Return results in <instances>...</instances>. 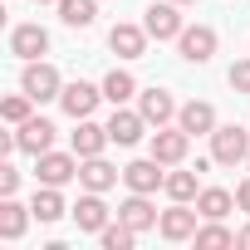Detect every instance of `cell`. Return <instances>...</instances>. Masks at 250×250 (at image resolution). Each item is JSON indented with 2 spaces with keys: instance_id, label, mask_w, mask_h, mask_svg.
<instances>
[{
  "instance_id": "cell-1",
  "label": "cell",
  "mask_w": 250,
  "mask_h": 250,
  "mask_svg": "<svg viewBox=\"0 0 250 250\" xmlns=\"http://www.w3.org/2000/svg\"><path fill=\"white\" fill-rule=\"evenodd\" d=\"M211 157L221 167H240L250 162V128H235V123H216V133H211Z\"/></svg>"
},
{
  "instance_id": "cell-2",
  "label": "cell",
  "mask_w": 250,
  "mask_h": 250,
  "mask_svg": "<svg viewBox=\"0 0 250 250\" xmlns=\"http://www.w3.org/2000/svg\"><path fill=\"white\" fill-rule=\"evenodd\" d=\"M20 88H25L35 103H49V98H59V93H64V79H59V69H54V64H44V59H30V64H25V79H20Z\"/></svg>"
},
{
  "instance_id": "cell-3",
  "label": "cell",
  "mask_w": 250,
  "mask_h": 250,
  "mask_svg": "<svg viewBox=\"0 0 250 250\" xmlns=\"http://www.w3.org/2000/svg\"><path fill=\"white\" fill-rule=\"evenodd\" d=\"M35 177H40V187H64V182H74L79 177V152L69 157V152H40L35 157Z\"/></svg>"
},
{
  "instance_id": "cell-4",
  "label": "cell",
  "mask_w": 250,
  "mask_h": 250,
  "mask_svg": "<svg viewBox=\"0 0 250 250\" xmlns=\"http://www.w3.org/2000/svg\"><path fill=\"white\" fill-rule=\"evenodd\" d=\"M187 147H191V133L182 128V123H177V128H157V133H152V157H157L162 167H182V162H187Z\"/></svg>"
},
{
  "instance_id": "cell-5",
  "label": "cell",
  "mask_w": 250,
  "mask_h": 250,
  "mask_svg": "<svg viewBox=\"0 0 250 250\" xmlns=\"http://www.w3.org/2000/svg\"><path fill=\"white\" fill-rule=\"evenodd\" d=\"M147 128H152V123L143 118V108H123V103H118V108H113V118H108V138H113L118 147H133Z\"/></svg>"
},
{
  "instance_id": "cell-6",
  "label": "cell",
  "mask_w": 250,
  "mask_h": 250,
  "mask_svg": "<svg viewBox=\"0 0 250 250\" xmlns=\"http://www.w3.org/2000/svg\"><path fill=\"white\" fill-rule=\"evenodd\" d=\"M177 49H182L187 64H206V59L216 54V30H211V25H187V30L177 35Z\"/></svg>"
},
{
  "instance_id": "cell-7",
  "label": "cell",
  "mask_w": 250,
  "mask_h": 250,
  "mask_svg": "<svg viewBox=\"0 0 250 250\" xmlns=\"http://www.w3.org/2000/svg\"><path fill=\"white\" fill-rule=\"evenodd\" d=\"M143 30H147L152 40H177V35L187 30V25H182V15H177V0H157V5H147Z\"/></svg>"
},
{
  "instance_id": "cell-8",
  "label": "cell",
  "mask_w": 250,
  "mask_h": 250,
  "mask_svg": "<svg viewBox=\"0 0 250 250\" xmlns=\"http://www.w3.org/2000/svg\"><path fill=\"white\" fill-rule=\"evenodd\" d=\"M98 98H103V88H93V83H83V79H74V83H64V93H59V103H64V113L79 123V118H88L93 108H98Z\"/></svg>"
},
{
  "instance_id": "cell-9",
  "label": "cell",
  "mask_w": 250,
  "mask_h": 250,
  "mask_svg": "<svg viewBox=\"0 0 250 250\" xmlns=\"http://www.w3.org/2000/svg\"><path fill=\"white\" fill-rule=\"evenodd\" d=\"M147 30L143 25H113L108 30V49L118 54V59H143V49H147Z\"/></svg>"
},
{
  "instance_id": "cell-10",
  "label": "cell",
  "mask_w": 250,
  "mask_h": 250,
  "mask_svg": "<svg viewBox=\"0 0 250 250\" xmlns=\"http://www.w3.org/2000/svg\"><path fill=\"white\" fill-rule=\"evenodd\" d=\"M123 182H128V191H157L162 182H167V172H162V162L157 157H143V162H128L123 167Z\"/></svg>"
},
{
  "instance_id": "cell-11",
  "label": "cell",
  "mask_w": 250,
  "mask_h": 250,
  "mask_svg": "<svg viewBox=\"0 0 250 250\" xmlns=\"http://www.w3.org/2000/svg\"><path fill=\"white\" fill-rule=\"evenodd\" d=\"M44 49H49V30H44V25H15V30H10V54H20L25 64L40 59Z\"/></svg>"
},
{
  "instance_id": "cell-12",
  "label": "cell",
  "mask_w": 250,
  "mask_h": 250,
  "mask_svg": "<svg viewBox=\"0 0 250 250\" xmlns=\"http://www.w3.org/2000/svg\"><path fill=\"white\" fill-rule=\"evenodd\" d=\"M177 123H182L191 138H211V133H216V108H211V103H201V98H191V103H182V108H177Z\"/></svg>"
},
{
  "instance_id": "cell-13",
  "label": "cell",
  "mask_w": 250,
  "mask_h": 250,
  "mask_svg": "<svg viewBox=\"0 0 250 250\" xmlns=\"http://www.w3.org/2000/svg\"><path fill=\"white\" fill-rule=\"evenodd\" d=\"M15 143H20V152H49L54 147V123L49 118H25L20 123V133H15Z\"/></svg>"
},
{
  "instance_id": "cell-14",
  "label": "cell",
  "mask_w": 250,
  "mask_h": 250,
  "mask_svg": "<svg viewBox=\"0 0 250 250\" xmlns=\"http://www.w3.org/2000/svg\"><path fill=\"white\" fill-rule=\"evenodd\" d=\"M118 177H123V172H118L113 162H103V152H98V157H79V182H83V191H108Z\"/></svg>"
},
{
  "instance_id": "cell-15",
  "label": "cell",
  "mask_w": 250,
  "mask_h": 250,
  "mask_svg": "<svg viewBox=\"0 0 250 250\" xmlns=\"http://www.w3.org/2000/svg\"><path fill=\"white\" fill-rule=\"evenodd\" d=\"M196 216H201V211H191L187 201H177L172 211H162L157 230H162L167 240H191V235H196Z\"/></svg>"
},
{
  "instance_id": "cell-16",
  "label": "cell",
  "mask_w": 250,
  "mask_h": 250,
  "mask_svg": "<svg viewBox=\"0 0 250 250\" xmlns=\"http://www.w3.org/2000/svg\"><path fill=\"white\" fill-rule=\"evenodd\" d=\"M118 221H128V226H133V230L143 235V230H152V226H157L162 216L152 211V201H147V191H133L128 201H123V206H118Z\"/></svg>"
},
{
  "instance_id": "cell-17",
  "label": "cell",
  "mask_w": 250,
  "mask_h": 250,
  "mask_svg": "<svg viewBox=\"0 0 250 250\" xmlns=\"http://www.w3.org/2000/svg\"><path fill=\"white\" fill-rule=\"evenodd\" d=\"M69 143H74V152H79V157H98V152H103L113 138H108V123L98 128V123L79 118V128H74V138H69Z\"/></svg>"
},
{
  "instance_id": "cell-18",
  "label": "cell",
  "mask_w": 250,
  "mask_h": 250,
  "mask_svg": "<svg viewBox=\"0 0 250 250\" xmlns=\"http://www.w3.org/2000/svg\"><path fill=\"white\" fill-rule=\"evenodd\" d=\"M138 108H143V118L152 123V128H167V123L177 118V103H172L167 88H147V93L138 98Z\"/></svg>"
},
{
  "instance_id": "cell-19",
  "label": "cell",
  "mask_w": 250,
  "mask_h": 250,
  "mask_svg": "<svg viewBox=\"0 0 250 250\" xmlns=\"http://www.w3.org/2000/svg\"><path fill=\"white\" fill-rule=\"evenodd\" d=\"M230 206H235V196H230L226 187H201V191H196V211H201V221H226Z\"/></svg>"
},
{
  "instance_id": "cell-20",
  "label": "cell",
  "mask_w": 250,
  "mask_h": 250,
  "mask_svg": "<svg viewBox=\"0 0 250 250\" xmlns=\"http://www.w3.org/2000/svg\"><path fill=\"white\" fill-rule=\"evenodd\" d=\"M74 221H79V230H103L108 226V206H103V191H88V196H79V206H74Z\"/></svg>"
},
{
  "instance_id": "cell-21",
  "label": "cell",
  "mask_w": 250,
  "mask_h": 250,
  "mask_svg": "<svg viewBox=\"0 0 250 250\" xmlns=\"http://www.w3.org/2000/svg\"><path fill=\"white\" fill-rule=\"evenodd\" d=\"M30 216H35V211H25L15 196H5V206H0V240H20L25 226H30Z\"/></svg>"
},
{
  "instance_id": "cell-22",
  "label": "cell",
  "mask_w": 250,
  "mask_h": 250,
  "mask_svg": "<svg viewBox=\"0 0 250 250\" xmlns=\"http://www.w3.org/2000/svg\"><path fill=\"white\" fill-rule=\"evenodd\" d=\"M59 20L69 30H88L98 20V0H59Z\"/></svg>"
},
{
  "instance_id": "cell-23",
  "label": "cell",
  "mask_w": 250,
  "mask_h": 250,
  "mask_svg": "<svg viewBox=\"0 0 250 250\" xmlns=\"http://www.w3.org/2000/svg\"><path fill=\"white\" fill-rule=\"evenodd\" d=\"M103 98L118 108V103H128V98H138V79L128 74V69H113L108 79H103Z\"/></svg>"
},
{
  "instance_id": "cell-24",
  "label": "cell",
  "mask_w": 250,
  "mask_h": 250,
  "mask_svg": "<svg viewBox=\"0 0 250 250\" xmlns=\"http://www.w3.org/2000/svg\"><path fill=\"white\" fill-rule=\"evenodd\" d=\"M30 211H35V221H59V216H64V196H59V187H40L35 201H30Z\"/></svg>"
},
{
  "instance_id": "cell-25",
  "label": "cell",
  "mask_w": 250,
  "mask_h": 250,
  "mask_svg": "<svg viewBox=\"0 0 250 250\" xmlns=\"http://www.w3.org/2000/svg\"><path fill=\"white\" fill-rule=\"evenodd\" d=\"M98 240H103V250H133V245H138V230H133L128 221H108V226L98 230Z\"/></svg>"
},
{
  "instance_id": "cell-26",
  "label": "cell",
  "mask_w": 250,
  "mask_h": 250,
  "mask_svg": "<svg viewBox=\"0 0 250 250\" xmlns=\"http://www.w3.org/2000/svg\"><path fill=\"white\" fill-rule=\"evenodd\" d=\"M196 177H201L196 167H191V172H167V182H162V191H167L172 201H191V196L201 191V187H196Z\"/></svg>"
},
{
  "instance_id": "cell-27",
  "label": "cell",
  "mask_w": 250,
  "mask_h": 250,
  "mask_svg": "<svg viewBox=\"0 0 250 250\" xmlns=\"http://www.w3.org/2000/svg\"><path fill=\"white\" fill-rule=\"evenodd\" d=\"M196 250H221V245H235V230H226L221 221H206V226H196Z\"/></svg>"
},
{
  "instance_id": "cell-28",
  "label": "cell",
  "mask_w": 250,
  "mask_h": 250,
  "mask_svg": "<svg viewBox=\"0 0 250 250\" xmlns=\"http://www.w3.org/2000/svg\"><path fill=\"white\" fill-rule=\"evenodd\" d=\"M30 103H35L30 93H10L5 103H0V118H5V123H15V128H20L25 118H35V113H30Z\"/></svg>"
},
{
  "instance_id": "cell-29",
  "label": "cell",
  "mask_w": 250,
  "mask_h": 250,
  "mask_svg": "<svg viewBox=\"0 0 250 250\" xmlns=\"http://www.w3.org/2000/svg\"><path fill=\"white\" fill-rule=\"evenodd\" d=\"M230 88L235 93H250V59H235L230 64Z\"/></svg>"
},
{
  "instance_id": "cell-30",
  "label": "cell",
  "mask_w": 250,
  "mask_h": 250,
  "mask_svg": "<svg viewBox=\"0 0 250 250\" xmlns=\"http://www.w3.org/2000/svg\"><path fill=\"white\" fill-rule=\"evenodd\" d=\"M15 187H20V172L15 167H0V196H15Z\"/></svg>"
},
{
  "instance_id": "cell-31",
  "label": "cell",
  "mask_w": 250,
  "mask_h": 250,
  "mask_svg": "<svg viewBox=\"0 0 250 250\" xmlns=\"http://www.w3.org/2000/svg\"><path fill=\"white\" fill-rule=\"evenodd\" d=\"M235 206H240V211H250V177L235 187Z\"/></svg>"
},
{
  "instance_id": "cell-32",
  "label": "cell",
  "mask_w": 250,
  "mask_h": 250,
  "mask_svg": "<svg viewBox=\"0 0 250 250\" xmlns=\"http://www.w3.org/2000/svg\"><path fill=\"white\" fill-rule=\"evenodd\" d=\"M235 245H240V250H250V226H245V230L235 235Z\"/></svg>"
},
{
  "instance_id": "cell-33",
  "label": "cell",
  "mask_w": 250,
  "mask_h": 250,
  "mask_svg": "<svg viewBox=\"0 0 250 250\" xmlns=\"http://www.w3.org/2000/svg\"><path fill=\"white\" fill-rule=\"evenodd\" d=\"M177 5H196V0H177Z\"/></svg>"
},
{
  "instance_id": "cell-34",
  "label": "cell",
  "mask_w": 250,
  "mask_h": 250,
  "mask_svg": "<svg viewBox=\"0 0 250 250\" xmlns=\"http://www.w3.org/2000/svg\"><path fill=\"white\" fill-rule=\"evenodd\" d=\"M40 5H49V0H40ZM54 5H59V0H54Z\"/></svg>"
}]
</instances>
